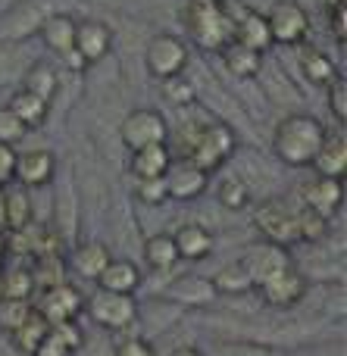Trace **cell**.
Instances as JSON below:
<instances>
[{
	"instance_id": "cell-50",
	"label": "cell",
	"mask_w": 347,
	"mask_h": 356,
	"mask_svg": "<svg viewBox=\"0 0 347 356\" xmlns=\"http://www.w3.org/2000/svg\"><path fill=\"white\" fill-rule=\"evenodd\" d=\"M0 91H3V88H0ZM0 104H3V100H0Z\"/></svg>"
},
{
	"instance_id": "cell-26",
	"label": "cell",
	"mask_w": 347,
	"mask_h": 356,
	"mask_svg": "<svg viewBox=\"0 0 347 356\" xmlns=\"http://www.w3.org/2000/svg\"><path fill=\"white\" fill-rule=\"evenodd\" d=\"M294 50H298L300 69H304V75H307V81H310V85L329 88L332 81L341 75V69L335 66V60H332L325 50L313 47V44H300V47H294Z\"/></svg>"
},
{
	"instance_id": "cell-35",
	"label": "cell",
	"mask_w": 347,
	"mask_h": 356,
	"mask_svg": "<svg viewBox=\"0 0 347 356\" xmlns=\"http://www.w3.org/2000/svg\"><path fill=\"white\" fill-rule=\"evenodd\" d=\"M250 197H254V194H250L248 184H244L235 172L225 175L223 181L216 184V200H219V207L229 209V213H238V209H244L250 203Z\"/></svg>"
},
{
	"instance_id": "cell-3",
	"label": "cell",
	"mask_w": 347,
	"mask_h": 356,
	"mask_svg": "<svg viewBox=\"0 0 347 356\" xmlns=\"http://www.w3.org/2000/svg\"><path fill=\"white\" fill-rule=\"evenodd\" d=\"M181 29L200 50L219 54L232 41V6L225 0H185Z\"/></svg>"
},
{
	"instance_id": "cell-14",
	"label": "cell",
	"mask_w": 347,
	"mask_h": 356,
	"mask_svg": "<svg viewBox=\"0 0 347 356\" xmlns=\"http://www.w3.org/2000/svg\"><path fill=\"white\" fill-rule=\"evenodd\" d=\"M260 300L273 309H294L310 291V278L304 275V269H298V263L291 269H285L282 275L269 278L266 284H260Z\"/></svg>"
},
{
	"instance_id": "cell-41",
	"label": "cell",
	"mask_w": 347,
	"mask_h": 356,
	"mask_svg": "<svg viewBox=\"0 0 347 356\" xmlns=\"http://www.w3.org/2000/svg\"><path fill=\"white\" fill-rule=\"evenodd\" d=\"M25 135H29V129H25V125L19 122L16 116H13L10 106L0 104V144H10V147H16L19 141H25Z\"/></svg>"
},
{
	"instance_id": "cell-33",
	"label": "cell",
	"mask_w": 347,
	"mask_h": 356,
	"mask_svg": "<svg viewBox=\"0 0 347 356\" xmlns=\"http://www.w3.org/2000/svg\"><path fill=\"white\" fill-rule=\"evenodd\" d=\"M204 356H285V353L244 338H219L210 344V350H204Z\"/></svg>"
},
{
	"instance_id": "cell-45",
	"label": "cell",
	"mask_w": 347,
	"mask_h": 356,
	"mask_svg": "<svg viewBox=\"0 0 347 356\" xmlns=\"http://www.w3.org/2000/svg\"><path fill=\"white\" fill-rule=\"evenodd\" d=\"M13 172H16V147L0 144V188H10Z\"/></svg>"
},
{
	"instance_id": "cell-31",
	"label": "cell",
	"mask_w": 347,
	"mask_h": 356,
	"mask_svg": "<svg viewBox=\"0 0 347 356\" xmlns=\"http://www.w3.org/2000/svg\"><path fill=\"white\" fill-rule=\"evenodd\" d=\"M47 332H50L47 319H44V316H38V309H31L29 319H25L22 325H19L16 332L10 334V344L16 347L22 356H31V353L38 350V344L47 338Z\"/></svg>"
},
{
	"instance_id": "cell-42",
	"label": "cell",
	"mask_w": 347,
	"mask_h": 356,
	"mask_svg": "<svg viewBox=\"0 0 347 356\" xmlns=\"http://www.w3.org/2000/svg\"><path fill=\"white\" fill-rule=\"evenodd\" d=\"M113 356H156V350L144 334H129L119 344H113Z\"/></svg>"
},
{
	"instance_id": "cell-23",
	"label": "cell",
	"mask_w": 347,
	"mask_h": 356,
	"mask_svg": "<svg viewBox=\"0 0 347 356\" xmlns=\"http://www.w3.org/2000/svg\"><path fill=\"white\" fill-rule=\"evenodd\" d=\"M219 60H223L225 72L238 81H257L263 63H266V54H257V50L244 47L238 41H229L223 50H219Z\"/></svg>"
},
{
	"instance_id": "cell-49",
	"label": "cell",
	"mask_w": 347,
	"mask_h": 356,
	"mask_svg": "<svg viewBox=\"0 0 347 356\" xmlns=\"http://www.w3.org/2000/svg\"><path fill=\"white\" fill-rule=\"evenodd\" d=\"M0 300H3V278H0Z\"/></svg>"
},
{
	"instance_id": "cell-39",
	"label": "cell",
	"mask_w": 347,
	"mask_h": 356,
	"mask_svg": "<svg viewBox=\"0 0 347 356\" xmlns=\"http://www.w3.org/2000/svg\"><path fill=\"white\" fill-rule=\"evenodd\" d=\"M31 309H35L31 300H13V297H3V300H0V332L10 338V334L29 319Z\"/></svg>"
},
{
	"instance_id": "cell-47",
	"label": "cell",
	"mask_w": 347,
	"mask_h": 356,
	"mask_svg": "<svg viewBox=\"0 0 347 356\" xmlns=\"http://www.w3.org/2000/svg\"><path fill=\"white\" fill-rule=\"evenodd\" d=\"M169 356H204V350H200V347H194V344H181V347H175Z\"/></svg>"
},
{
	"instance_id": "cell-2",
	"label": "cell",
	"mask_w": 347,
	"mask_h": 356,
	"mask_svg": "<svg viewBox=\"0 0 347 356\" xmlns=\"http://www.w3.org/2000/svg\"><path fill=\"white\" fill-rule=\"evenodd\" d=\"M325 125L313 113L294 110L275 122L273 131V154L285 169H310L313 156L325 141Z\"/></svg>"
},
{
	"instance_id": "cell-10",
	"label": "cell",
	"mask_w": 347,
	"mask_h": 356,
	"mask_svg": "<svg viewBox=\"0 0 347 356\" xmlns=\"http://www.w3.org/2000/svg\"><path fill=\"white\" fill-rule=\"evenodd\" d=\"M31 307L38 309V316L47 319V325H60V322H75L85 313V297L75 284L63 282L54 288H44L31 297Z\"/></svg>"
},
{
	"instance_id": "cell-4",
	"label": "cell",
	"mask_w": 347,
	"mask_h": 356,
	"mask_svg": "<svg viewBox=\"0 0 347 356\" xmlns=\"http://www.w3.org/2000/svg\"><path fill=\"white\" fill-rule=\"evenodd\" d=\"M85 313L104 332H129L138 325L141 303L131 294H110V291H91L85 297Z\"/></svg>"
},
{
	"instance_id": "cell-17",
	"label": "cell",
	"mask_w": 347,
	"mask_h": 356,
	"mask_svg": "<svg viewBox=\"0 0 347 356\" xmlns=\"http://www.w3.org/2000/svg\"><path fill=\"white\" fill-rule=\"evenodd\" d=\"M163 181H166L169 200L191 203V200H197V197H204L207 184H210V175L200 172L197 166H191V163H185V160H172V166L166 169Z\"/></svg>"
},
{
	"instance_id": "cell-24",
	"label": "cell",
	"mask_w": 347,
	"mask_h": 356,
	"mask_svg": "<svg viewBox=\"0 0 347 356\" xmlns=\"http://www.w3.org/2000/svg\"><path fill=\"white\" fill-rule=\"evenodd\" d=\"M113 259V250L106 241H81V244H75L72 257H69V263H72L75 275H81L85 282H97V275L106 269V263Z\"/></svg>"
},
{
	"instance_id": "cell-13",
	"label": "cell",
	"mask_w": 347,
	"mask_h": 356,
	"mask_svg": "<svg viewBox=\"0 0 347 356\" xmlns=\"http://www.w3.org/2000/svg\"><path fill=\"white\" fill-rule=\"evenodd\" d=\"M50 3L47 0H22L19 6H13L10 13L0 16V41H13V44H22L25 38H31L41 22L50 16Z\"/></svg>"
},
{
	"instance_id": "cell-15",
	"label": "cell",
	"mask_w": 347,
	"mask_h": 356,
	"mask_svg": "<svg viewBox=\"0 0 347 356\" xmlns=\"http://www.w3.org/2000/svg\"><path fill=\"white\" fill-rule=\"evenodd\" d=\"M232 41L244 44V47L257 50V54H269L273 50V35L266 25V13H260L257 6H241L232 10Z\"/></svg>"
},
{
	"instance_id": "cell-25",
	"label": "cell",
	"mask_w": 347,
	"mask_h": 356,
	"mask_svg": "<svg viewBox=\"0 0 347 356\" xmlns=\"http://www.w3.org/2000/svg\"><path fill=\"white\" fill-rule=\"evenodd\" d=\"M169 166H172V150H169V144H154V147L131 150V156H129V172L135 181L163 178Z\"/></svg>"
},
{
	"instance_id": "cell-34",
	"label": "cell",
	"mask_w": 347,
	"mask_h": 356,
	"mask_svg": "<svg viewBox=\"0 0 347 356\" xmlns=\"http://www.w3.org/2000/svg\"><path fill=\"white\" fill-rule=\"evenodd\" d=\"M329 234H332V222L300 203L298 207V244H319Z\"/></svg>"
},
{
	"instance_id": "cell-38",
	"label": "cell",
	"mask_w": 347,
	"mask_h": 356,
	"mask_svg": "<svg viewBox=\"0 0 347 356\" xmlns=\"http://www.w3.org/2000/svg\"><path fill=\"white\" fill-rule=\"evenodd\" d=\"M31 63H35V56L25 54L22 44L0 41V85H3V81H10V75H22Z\"/></svg>"
},
{
	"instance_id": "cell-12",
	"label": "cell",
	"mask_w": 347,
	"mask_h": 356,
	"mask_svg": "<svg viewBox=\"0 0 347 356\" xmlns=\"http://www.w3.org/2000/svg\"><path fill=\"white\" fill-rule=\"evenodd\" d=\"M56 172H60V163H56L54 150L31 147V150L16 154V172H13V181L25 191H41L54 181Z\"/></svg>"
},
{
	"instance_id": "cell-20",
	"label": "cell",
	"mask_w": 347,
	"mask_h": 356,
	"mask_svg": "<svg viewBox=\"0 0 347 356\" xmlns=\"http://www.w3.org/2000/svg\"><path fill=\"white\" fill-rule=\"evenodd\" d=\"M38 38H41V44L50 50V54H56V56L63 60L66 54H72L75 16H72V13L54 10V13H50V16L41 22V29H38Z\"/></svg>"
},
{
	"instance_id": "cell-32",
	"label": "cell",
	"mask_w": 347,
	"mask_h": 356,
	"mask_svg": "<svg viewBox=\"0 0 347 356\" xmlns=\"http://www.w3.org/2000/svg\"><path fill=\"white\" fill-rule=\"evenodd\" d=\"M213 288H216V294H225V297H238V294H248V291H254V282H250L248 269H244L241 263H229L223 266V269L216 272V275L210 278Z\"/></svg>"
},
{
	"instance_id": "cell-21",
	"label": "cell",
	"mask_w": 347,
	"mask_h": 356,
	"mask_svg": "<svg viewBox=\"0 0 347 356\" xmlns=\"http://www.w3.org/2000/svg\"><path fill=\"white\" fill-rule=\"evenodd\" d=\"M310 169L323 178H341L347 172V138L344 131H325V141L319 147V154L313 156Z\"/></svg>"
},
{
	"instance_id": "cell-29",
	"label": "cell",
	"mask_w": 347,
	"mask_h": 356,
	"mask_svg": "<svg viewBox=\"0 0 347 356\" xmlns=\"http://www.w3.org/2000/svg\"><path fill=\"white\" fill-rule=\"evenodd\" d=\"M22 88L31 94H38L44 104L54 106L56 94H60V72H56V66H50L47 60H35L22 72Z\"/></svg>"
},
{
	"instance_id": "cell-30",
	"label": "cell",
	"mask_w": 347,
	"mask_h": 356,
	"mask_svg": "<svg viewBox=\"0 0 347 356\" xmlns=\"http://www.w3.org/2000/svg\"><path fill=\"white\" fill-rule=\"evenodd\" d=\"M141 257H144V263H147V269H154V272H172L175 266L181 263L172 234H166V232L150 234L141 247Z\"/></svg>"
},
{
	"instance_id": "cell-5",
	"label": "cell",
	"mask_w": 347,
	"mask_h": 356,
	"mask_svg": "<svg viewBox=\"0 0 347 356\" xmlns=\"http://www.w3.org/2000/svg\"><path fill=\"white\" fill-rule=\"evenodd\" d=\"M144 66L147 72L154 75L156 81H166V79H175V75H185L188 66H191V50H188L185 38L179 35H154L144 47Z\"/></svg>"
},
{
	"instance_id": "cell-1",
	"label": "cell",
	"mask_w": 347,
	"mask_h": 356,
	"mask_svg": "<svg viewBox=\"0 0 347 356\" xmlns=\"http://www.w3.org/2000/svg\"><path fill=\"white\" fill-rule=\"evenodd\" d=\"M235 150L238 131L223 116L200 113V116H185L179 131V154H172V160H185L191 166H197L200 172L213 175L225 163H232Z\"/></svg>"
},
{
	"instance_id": "cell-44",
	"label": "cell",
	"mask_w": 347,
	"mask_h": 356,
	"mask_svg": "<svg viewBox=\"0 0 347 356\" xmlns=\"http://www.w3.org/2000/svg\"><path fill=\"white\" fill-rule=\"evenodd\" d=\"M329 25H332L335 41L344 44L347 41V6H344V0H332L329 3Z\"/></svg>"
},
{
	"instance_id": "cell-8",
	"label": "cell",
	"mask_w": 347,
	"mask_h": 356,
	"mask_svg": "<svg viewBox=\"0 0 347 356\" xmlns=\"http://www.w3.org/2000/svg\"><path fill=\"white\" fill-rule=\"evenodd\" d=\"M119 141L125 144V150H141V147H154V144H169V122L160 110L150 106H138L129 110L119 122Z\"/></svg>"
},
{
	"instance_id": "cell-6",
	"label": "cell",
	"mask_w": 347,
	"mask_h": 356,
	"mask_svg": "<svg viewBox=\"0 0 347 356\" xmlns=\"http://www.w3.org/2000/svg\"><path fill=\"white\" fill-rule=\"evenodd\" d=\"M266 25L269 35H273V47L275 44L279 47H300V44H307V38L313 31L310 13L298 0H275L266 10Z\"/></svg>"
},
{
	"instance_id": "cell-36",
	"label": "cell",
	"mask_w": 347,
	"mask_h": 356,
	"mask_svg": "<svg viewBox=\"0 0 347 356\" xmlns=\"http://www.w3.org/2000/svg\"><path fill=\"white\" fill-rule=\"evenodd\" d=\"M163 85V100L175 110H188V106L197 104V85H194L188 75H175V79L160 81Z\"/></svg>"
},
{
	"instance_id": "cell-19",
	"label": "cell",
	"mask_w": 347,
	"mask_h": 356,
	"mask_svg": "<svg viewBox=\"0 0 347 356\" xmlns=\"http://www.w3.org/2000/svg\"><path fill=\"white\" fill-rule=\"evenodd\" d=\"M97 291H110V294H131L141 288V269L135 266V259L129 257H113L106 263V269L97 275Z\"/></svg>"
},
{
	"instance_id": "cell-27",
	"label": "cell",
	"mask_w": 347,
	"mask_h": 356,
	"mask_svg": "<svg viewBox=\"0 0 347 356\" xmlns=\"http://www.w3.org/2000/svg\"><path fill=\"white\" fill-rule=\"evenodd\" d=\"M6 106H10V113L19 119V122L25 125V129H41L44 122H47L50 116V104H44L38 94L25 91V88H16V91L6 97Z\"/></svg>"
},
{
	"instance_id": "cell-11",
	"label": "cell",
	"mask_w": 347,
	"mask_h": 356,
	"mask_svg": "<svg viewBox=\"0 0 347 356\" xmlns=\"http://www.w3.org/2000/svg\"><path fill=\"white\" fill-rule=\"evenodd\" d=\"M238 263L248 269L254 288H260V284H266L269 278H275V275H282L285 269H291L294 257H291V250L282 247V244H273V241H257V244H250L248 250H244V257L238 259Z\"/></svg>"
},
{
	"instance_id": "cell-7",
	"label": "cell",
	"mask_w": 347,
	"mask_h": 356,
	"mask_svg": "<svg viewBox=\"0 0 347 356\" xmlns=\"http://www.w3.org/2000/svg\"><path fill=\"white\" fill-rule=\"evenodd\" d=\"M254 225L263 241H273L291 250L298 244V207H291L282 197H263L254 213Z\"/></svg>"
},
{
	"instance_id": "cell-22",
	"label": "cell",
	"mask_w": 347,
	"mask_h": 356,
	"mask_svg": "<svg viewBox=\"0 0 347 356\" xmlns=\"http://www.w3.org/2000/svg\"><path fill=\"white\" fill-rule=\"evenodd\" d=\"M172 241H175V250H179V259H185V263H204L213 253V234H210V228L200 225V222H185V225H179Z\"/></svg>"
},
{
	"instance_id": "cell-40",
	"label": "cell",
	"mask_w": 347,
	"mask_h": 356,
	"mask_svg": "<svg viewBox=\"0 0 347 356\" xmlns=\"http://www.w3.org/2000/svg\"><path fill=\"white\" fill-rule=\"evenodd\" d=\"M135 200L144 203V207H160L166 203V181L163 178H144V181H135Z\"/></svg>"
},
{
	"instance_id": "cell-43",
	"label": "cell",
	"mask_w": 347,
	"mask_h": 356,
	"mask_svg": "<svg viewBox=\"0 0 347 356\" xmlns=\"http://www.w3.org/2000/svg\"><path fill=\"white\" fill-rule=\"evenodd\" d=\"M325 91H329V110H332V116H335L338 122L344 125V119H347V81H344V75H338V79L332 81Z\"/></svg>"
},
{
	"instance_id": "cell-28",
	"label": "cell",
	"mask_w": 347,
	"mask_h": 356,
	"mask_svg": "<svg viewBox=\"0 0 347 356\" xmlns=\"http://www.w3.org/2000/svg\"><path fill=\"white\" fill-rule=\"evenodd\" d=\"M35 222V207H31V191L25 188H3V228L13 234L25 232Z\"/></svg>"
},
{
	"instance_id": "cell-18",
	"label": "cell",
	"mask_w": 347,
	"mask_h": 356,
	"mask_svg": "<svg viewBox=\"0 0 347 356\" xmlns=\"http://www.w3.org/2000/svg\"><path fill=\"white\" fill-rule=\"evenodd\" d=\"M163 297H166L169 303H175L179 309H194V307L200 309L216 300V288H213V282L204 275H181V278H175L172 284H166Z\"/></svg>"
},
{
	"instance_id": "cell-46",
	"label": "cell",
	"mask_w": 347,
	"mask_h": 356,
	"mask_svg": "<svg viewBox=\"0 0 347 356\" xmlns=\"http://www.w3.org/2000/svg\"><path fill=\"white\" fill-rule=\"evenodd\" d=\"M31 356H75V353L69 350V347L63 344V341L56 338L54 332H47V338H44L41 344H38V350L31 353Z\"/></svg>"
},
{
	"instance_id": "cell-9",
	"label": "cell",
	"mask_w": 347,
	"mask_h": 356,
	"mask_svg": "<svg viewBox=\"0 0 347 356\" xmlns=\"http://www.w3.org/2000/svg\"><path fill=\"white\" fill-rule=\"evenodd\" d=\"M113 41H116V35H113L110 22H104V19H75L72 54L85 69L100 66L113 54Z\"/></svg>"
},
{
	"instance_id": "cell-48",
	"label": "cell",
	"mask_w": 347,
	"mask_h": 356,
	"mask_svg": "<svg viewBox=\"0 0 347 356\" xmlns=\"http://www.w3.org/2000/svg\"><path fill=\"white\" fill-rule=\"evenodd\" d=\"M6 250H10V241H3V234H0V263L6 259Z\"/></svg>"
},
{
	"instance_id": "cell-16",
	"label": "cell",
	"mask_w": 347,
	"mask_h": 356,
	"mask_svg": "<svg viewBox=\"0 0 347 356\" xmlns=\"http://www.w3.org/2000/svg\"><path fill=\"white\" fill-rule=\"evenodd\" d=\"M300 203L332 222V216L341 213L344 207V181L341 178L313 175L307 184H300Z\"/></svg>"
},
{
	"instance_id": "cell-37",
	"label": "cell",
	"mask_w": 347,
	"mask_h": 356,
	"mask_svg": "<svg viewBox=\"0 0 347 356\" xmlns=\"http://www.w3.org/2000/svg\"><path fill=\"white\" fill-rule=\"evenodd\" d=\"M0 278H3V297H13V300H31L35 297L31 266H13V269L0 272Z\"/></svg>"
}]
</instances>
